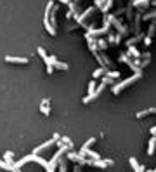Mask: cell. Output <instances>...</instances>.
<instances>
[{"instance_id":"6da1fadb","label":"cell","mask_w":156,"mask_h":172,"mask_svg":"<svg viewBox=\"0 0 156 172\" xmlns=\"http://www.w3.org/2000/svg\"><path fill=\"white\" fill-rule=\"evenodd\" d=\"M141 77H142V73H134L132 77H128V78H125V80H121V82H115V85L111 87V92L115 94V96H120V94L123 92L127 87H130L134 82H137Z\"/></svg>"},{"instance_id":"7a4b0ae2","label":"cell","mask_w":156,"mask_h":172,"mask_svg":"<svg viewBox=\"0 0 156 172\" xmlns=\"http://www.w3.org/2000/svg\"><path fill=\"white\" fill-rule=\"evenodd\" d=\"M120 61L128 64L130 70H134V73H142V68H141V59H135V57H130L128 54H123L120 56Z\"/></svg>"},{"instance_id":"3957f363","label":"cell","mask_w":156,"mask_h":172,"mask_svg":"<svg viewBox=\"0 0 156 172\" xmlns=\"http://www.w3.org/2000/svg\"><path fill=\"white\" fill-rule=\"evenodd\" d=\"M104 89H106V84H102V82H101V85H97V87H95V90L92 94H87L85 97H83L82 99V103L83 104H87V103H92V101H95V99H97V97L101 96V94L104 92Z\"/></svg>"},{"instance_id":"277c9868","label":"cell","mask_w":156,"mask_h":172,"mask_svg":"<svg viewBox=\"0 0 156 172\" xmlns=\"http://www.w3.org/2000/svg\"><path fill=\"white\" fill-rule=\"evenodd\" d=\"M37 52H38V56L42 57L43 63H45V70H47V75H52V73H54V66H52L50 57H49V54L45 52V49H43V47H38V49H37Z\"/></svg>"},{"instance_id":"5b68a950","label":"cell","mask_w":156,"mask_h":172,"mask_svg":"<svg viewBox=\"0 0 156 172\" xmlns=\"http://www.w3.org/2000/svg\"><path fill=\"white\" fill-rule=\"evenodd\" d=\"M57 139H61V136L56 132V134H54V136H52V139H49V141H45V143H43V144L37 146V148H35V150H33V155H38V153H42L43 150H47V148H50L52 144H56V143H57Z\"/></svg>"},{"instance_id":"8992f818","label":"cell","mask_w":156,"mask_h":172,"mask_svg":"<svg viewBox=\"0 0 156 172\" xmlns=\"http://www.w3.org/2000/svg\"><path fill=\"white\" fill-rule=\"evenodd\" d=\"M66 158L71 160V162H75V163H78L80 167H85L87 160H89V158H85V157H82L80 153H75V151H68V153H66Z\"/></svg>"},{"instance_id":"52a82bcc","label":"cell","mask_w":156,"mask_h":172,"mask_svg":"<svg viewBox=\"0 0 156 172\" xmlns=\"http://www.w3.org/2000/svg\"><path fill=\"white\" fill-rule=\"evenodd\" d=\"M94 11H95V7H87V9L83 11L80 16H76V18H75V19H76V23L82 26V23H85V19L89 18V16H92V14H94Z\"/></svg>"},{"instance_id":"ba28073f","label":"cell","mask_w":156,"mask_h":172,"mask_svg":"<svg viewBox=\"0 0 156 172\" xmlns=\"http://www.w3.org/2000/svg\"><path fill=\"white\" fill-rule=\"evenodd\" d=\"M111 23L115 24V28L118 30V33H120V35H123V37H127V35H128V30H127V28L123 26V23H121L120 19H116V16H113Z\"/></svg>"},{"instance_id":"9c48e42d","label":"cell","mask_w":156,"mask_h":172,"mask_svg":"<svg viewBox=\"0 0 156 172\" xmlns=\"http://www.w3.org/2000/svg\"><path fill=\"white\" fill-rule=\"evenodd\" d=\"M85 38H87V45H89V49H90V52L92 54L99 52V49H97V40H95L92 35H89V33H85Z\"/></svg>"},{"instance_id":"30bf717a","label":"cell","mask_w":156,"mask_h":172,"mask_svg":"<svg viewBox=\"0 0 156 172\" xmlns=\"http://www.w3.org/2000/svg\"><path fill=\"white\" fill-rule=\"evenodd\" d=\"M50 57V63H52V66L54 68H57V70H63V71H66V70H69V66H68V63H63V61H59L56 56H49Z\"/></svg>"},{"instance_id":"8fae6325","label":"cell","mask_w":156,"mask_h":172,"mask_svg":"<svg viewBox=\"0 0 156 172\" xmlns=\"http://www.w3.org/2000/svg\"><path fill=\"white\" fill-rule=\"evenodd\" d=\"M5 63H12V64H28V57H14V56H5Z\"/></svg>"},{"instance_id":"7c38bea8","label":"cell","mask_w":156,"mask_h":172,"mask_svg":"<svg viewBox=\"0 0 156 172\" xmlns=\"http://www.w3.org/2000/svg\"><path fill=\"white\" fill-rule=\"evenodd\" d=\"M40 111H42V115H45V117L50 115V99H49V97L42 99V103H40Z\"/></svg>"},{"instance_id":"4fadbf2b","label":"cell","mask_w":156,"mask_h":172,"mask_svg":"<svg viewBox=\"0 0 156 172\" xmlns=\"http://www.w3.org/2000/svg\"><path fill=\"white\" fill-rule=\"evenodd\" d=\"M154 151H156V136H151V139L147 141V155L153 157Z\"/></svg>"},{"instance_id":"5bb4252c","label":"cell","mask_w":156,"mask_h":172,"mask_svg":"<svg viewBox=\"0 0 156 172\" xmlns=\"http://www.w3.org/2000/svg\"><path fill=\"white\" fill-rule=\"evenodd\" d=\"M132 7H137V9H146L149 7V0H132Z\"/></svg>"},{"instance_id":"9a60e30c","label":"cell","mask_w":156,"mask_h":172,"mask_svg":"<svg viewBox=\"0 0 156 172\" xmlns=\"http://www.w3.org/2000/svg\"><path fill=\"white\" fill-rule=\"evenodd\" d=\"M142 40H144V33H137L135 37H132V38L127 40L125 44H127V47H128V45H135L137 42H142Z\"/></svg>"},{"instance_id":"2e32d148","label":"cell","mask_w":156,"mask_h":172,"mask_svg":"<svg viewBox=\"0 0 156 172\" xmlns=\"http://www.w3.org/2000/svg\"><path fill=\"white\" fill-rule=\"evenodd\" d=\"M153 113H156V108H147V110H141V111H137V113H135V117H137V118H144V117H149V115H153Z\"/></svg>"},{"instance_id":"e0dca14e","label":"cell","mask_w":156,"mask_h":172,"mask_svg":"<svg viewBox=\"0 0 156 172\" xmlns=\"http://www.w3.org/2000/svg\"><path fill=\"white\" fill-rule=\"evenodd\" d=\"M128 162H130V165H132V169H134V172H146L142 167H141V163H139L137 160L134 158V157H130V158H128Z\"/></svg>"},{"instance_id":"ac0fdd59","label":"cell","mask_w":156,"mask_h":172,"mask_svg":"<svg viewBox=\"0 0 156 172\" xmlns=\"http://www.w3.org/2000/svg\"><path fill=\"white\" fill-rule=\"evenodd\" d=\"M127 54H128L130 57H135V59H141V57H142V54L139 52L134 45H128V52H127Z\"/></svg>"},{"instance_id":"d6986e66","label":"cell","mask_w":156,"mask_h":172,"mask_svg":"<svg viewBox=\"0 0 156 172\" xmlns=\"http://www.w3.org/2000/svg\"><path fill=\"white\" fill-rule=\"evenodd\" d=\"M43 26H45V30H47L49 35H52V37L56 35V28L50 24V21H49V19H43Z\"/></svg>"},{"instance_id":"ffe728a7","label":"cell","mask_w":156,"mask_h":172,"mask_svg":"<svg viewBox=\"0 0 156 172\" xmlns=\"http://www.w3.org/2000/svg\"><path fill=\"white\" fill-rule=\"evenodd\" d=\"M106 70H108V68H102V66H99V68H97V70H95L94 73H92L94 80H97V78H101V77H104V75H106Z\"/></svg>"},{"instance_id":"44dd1931","label":"cell","mask_w":156,"mask_h":172,"mask_svg":"<svg viewBox=\"0 0 156 172\" xmlns=\"http://www.w3.org/2000/svg\"><path fill=\"white\" fill-rule=\"evenodd\" d=\"M134 31H135V35H137V33H141V14H137V16H135V21H134Z\"/></svg>"},{"instance_id":"7402d4cb","label":"cell","mask_w":156,"mask_h":172,"mask_svg":"<svg viewBox=\"0 0 156 172\" xmlns=\"http://www.w3.org/2000/svg\"><path fill=\"white\" fill-rule=\"evenodd\" d=\"M99 56H101V59H102V63H104V66H106V68H108V70H109V68H111V66H113V63H111V61H109V57H108V56H106V54H104V52H101V54H99Z\"/></svg>"},{"instance_id":"603a6c76","label":"cell","mask_w":156,"mask_h":172,"mask_svg":"<svg viewBox=\"0 0 156 172\" xmlns=\"http://www.w3.org/2000/svg\"><path fill=\"white\" fill-rule=\"evenodd\" d=\"M66 170H68L66 158H63V157H61V158H59V170H57V172H66Z\"/></svg>"},{"instance_id":"cb8c5ba5","label":"cell","mask_w":156,"mask_h":172,"mask_svg":"<svg viewBox=\"0 0 156 172\" xmlns=\"http://www.w3.org/2000/svg\"><path fill=\"white\" fill-rule=\"evenodd\" d=\"M97 49H99V51H106V49H108V40L99 38L97 40Z\"/></svg>"},{"instance_id":"d4e9b609","label":"cell","mask_w":156,"mask_h":172,"mask_svg":"<svg viewBox=\"0 0 156 172\" xmlns=\"http://www.w3.org/2000/svg\"><path fill=\"white\" fill-rule=\"evenodd\" d=\"M142 19L144 21H153V19H156V9L151 11V12H147V14H144Z\"/></svg>"},{"instance_id":"484cf974","label":"cell","mask_w":156,"mask_h":172,"mask_svg":"<svg viewBox=\"0 0 156 172\" xmlns=\"http://www.w3.org/2000/svg\"><path fill=\"white\" fill-rule=\"evenodd\" d=\"M154 31H156V21H153L151 24H149V30H147V35L149 38H153V35H154Z\"/></svg>"},{"instance_id":"4316f807","label":"cell","mask_w":156,"mask_h":172,"mask_svg":"<svg viewBox=\"0 0 156 172\" xmlns=\"http://www.w3.org/2000/svg\"><path fill=\"white\" fill-rule=\"evenodd\" d=\"M4 160L7 163H11V165H12V163H14V153H12V151H7V153L4 155Z\"/></svg>"},{"instance_id":"83f0119b","label":"cell","mask_w":156,"mask_h":172,"mask_svg":"<svg viewBox=\"0 0 156 172\" xmlns=\"http://www.w3.org/2000/svg\"><path fill=\"white\" fill-rule=\"evenodd\" d=\"M101 78H102V84H106V85H115V82H116L115 78H111V77H108V75L101 77Z\"/></svg>"},{"instance_id":"f1b7e54d","label":"cell","mask_w":156,"mask_h":172,"mask_svg":"<svg viewBox=\"0 0 156 172\" xmlns=\"http://www.w3.org/2000/svg\"><path fill=\"white\" fill-rule=\"evenodd\" d=\"M106 75L111 77V78H120V71H116V70H106Z\"/></svg>"},{"instance_id":"f546056e","label":"cell","mask_w":156,"mask_h":172,"mask_svg":"<svg viewBox=\"0 0 156 172\" xmlns=\"http://www.w3.org/2000/svg\"><path fill=\"white\" fill-rule=\"evenodd\" d=\"M61 141H63V143H64V144H68L69 146V148H71V150H73V141H71V139H69V137H66V136H61Z\"/></svg>"},{"instance_id":"4dcf8cb0","label":"cell","mask_w":156,"mask_h":172,"mask_svg":"<svg viewBox=\"0 0 156 172\" xmlns=\"http://www.w3.org/2000/svg\"><path fill=\"white\" fill-rule=\"evenodd\" d=\"M94 143H95V137H90V139H89V141H87L85 144H83L82 148H80V150H89V148H90V146L94 144Z\"/></svg>"},{"instance_id":"1f68e13d","label":"cell","mask_w":156,"mask_h":172,"mask_svg":"<svg viewBox=\"0 0 156 172\" xmlns=\"http://www.w3.org/2000/svg\"><path fill=\"white\" fill-rule=\"evenodd\" d=\"M95 87H97V85H95V80H90V82H89V89H87V94H92L95 90Z\"/></svg>"},{"instance_id":"d6a6232c","label":"cell","mask_w":156,"mask_h":172,"mask_svg":"<svg viewBox=\"0 0 156 172\" xmlns=\"http://www.w3.org/2000/svg\"><path fill=\"white\" fill-rule=\"evenodd\" d=\"M0 169H5V170H12V165L7 163L5 160H0Z\"/></svg>"},{"instance_id":"836d02e7","label":"cell","mask_w":156,"mask_h":172,"mask_svg":"<svg viewBox=\"0 0 156 172\" xmlns=\"http://www.w3.org/2000/svg\"><path fill=\"white\" fill-rule=\"evenodd\" d=\"M149 61H151V57H144V61H142V59H141V68H142V70H144V68H146L147 64H149Z\"/></svg>"},{"instance_id":"e575fe53","label":"cell","mask_w":156,"mask_h":172,"mask_svg":"<svg viewBox=\"0 0 156 172\" xmlns=\"http://www.w3.org/2000/svg\"><path fill=\"white\" fill-rule=\"evenodd\" d=\"M121 37L123 35H120V33H115V45H118L121 42Z\"/></svg>"},{"instance_id":"d590c367","label":"cell","mask_w":156,"mask_h":172,"mask_svg":"<svg viewBox=\"0 0 156 172\" xmlns=\"http://www.w3.org/2000/svg\"><path fill=\"white\" fill-rule=\"evenodd\" d=\"M151 42H153V38H149V37L144 35V45H146V47H149V45H151Z\"/></svg>"},{"instance_id":"8d00e7d4","label":"cell","mask_w":156,"mask_h":172,"mask_svg":"<svg viewBox=\"0 0 156 172\" xmlns=\"http://www.w3.org/2000/svg\"><path fill=\"white\" fill-rule=\"evenodd\" d=\"M106 2H108V0H95V7H102Z\"/></svg>"},{"instance_id":"74e56055","label":"cell","mask_w":156,"mask_h":172,"mask_svg":"<svg viewBox=\"0 0 156 172\" xmlns=\"http://www.w3.org/2000/svg\"><path fill=\"white\" fill-rule=\"evenodd\" d=\"M149 132H151V136H156V125H154V127L149 129Z\"/></svg>"},{"instance_id":"f35d334b","label":"cell","mask_w":156,"mask_h":172,"mask_svg":"<svg viewBox=\"0 0 156 172\" xmlns=\"http://www.w3.org/2000/svg\"><path fill=\"white\" fill-rule=\"evenodd\" d=\"M73 172H82V169H80V165H78V163L73 167Z\"/></svg>"},{"instance_id":"ab89813d","label":"cell","mask_w":156,"mask_h":172,"mask_svg":"<svg viewBox=\"0 0 156 172\" xmlns=\"http://www.w3.org/2000/svg\"><path fill=\"white\" fill-rule=\"evenodd\" d=\"M142 57H151V52H142ZM141 57V59H142Z\"/></svg>"},{"instance_id":"60d3db41","label":"cell","mask_w":156,"mask_h":172,"mask_svg":"<svg viewBox=\"0 0 156 172\" xmlns=\"http://www.w3.org/2000/svg\"><path fill=\"white\" fill-rule=\"evenodd\" d=\"M11 172H21V169H17V167H14V165H12V170H11Z\"/></svg>"},{"instance_id":"b9f144b4","label":"cell","mask_w":156,"mask_h":172,"mask_svg":"<svg viewBox=\"0 0 156 172\" xmlns=\"http://www.w3.org/2000/svg\"><path fill=\"white\" fill-rule=\"evenodd\" d=\"M59 2H61V4H66V5L69 4V0H59Z\"/></svg>"},{"instance_id":"7bdbcfd3","label":"cell","mask_w":156,"mask_h":172,"mask_svg":"<svg viewBox=\"0 0 156 172\" xmlns=\"http://www.w3.org/2000/svg\"><path fill=\"white\" fill-rule=\"evenodd\" d=\"M146 172H156V169H154V170H146Z\"/></svg>"},{"instance_id":"ee69618b","label":"cell","mask_w":156,"mask_h":172,"mask_svg":"<svg viewBox=\"0 0 156 172\" xmlns=\"http://www.w3.org/2000/svg\"><path fill=\"white\" fill-rule=\"evenodd\" d=\"M73 2H80V0H73Z\"/></svg>"}]
</instances>
